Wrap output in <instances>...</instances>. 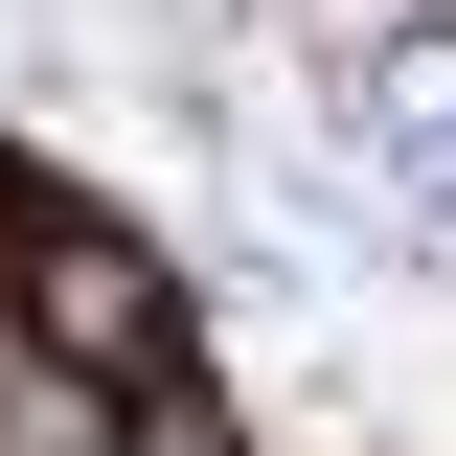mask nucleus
<instances>
[{
	"label": "nucleus",
	"mask_w": 456,
	"mask_h": 456,
	"mask_svg": "<svg viewBox=\"0 0 456 456\" xmlns=\"http://www.w3.org/2000/svg\"><path fill=\"white\" fill-rule=\"evenodd\" d=\"M0 342H23V365H92L114 411L183 388V365H228V342H206V274H183L114 183H46V206H23V251H0Z\"/></svg>",
	"instance_id": "1"
},
{
	"label": "nucleus",
	"mask_w": 456,
	"mask_h": 456,
	"mask_svg": "<svg viewBox=\"0 0 456 456\" xmlns=\"http://www.w3.org/2000/svg\"><path fill=\"white\" fill-rule=\"evenodd\" d=\"M0 456H114V388H92V365H23V342H0Z\"/></svg>",
	"instance_id": "2"
},
{
	"label": "nucleus",
	"mask_w": 456,
	"mask_h": 456,
	"mask_svg": "<svg viewBox=\"0 0 456 456\" xmlns=\"http://www.w3.org/2000/svg\"><path fill=\"white\" fill-rule=\"evenodd\" d=\"M114 456H274V434H251V388H228V365H183V388L114 411Z\"/></svg>",
	"instance_id": "3"
}]
</instances>
